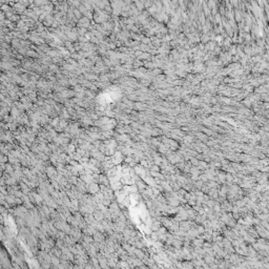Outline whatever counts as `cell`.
Wrapping results in <instances>:
<instances>
[{"label": "cell", "mask_w": 269, "mask_h": 269, "mask_svg": "<svg viewBox=\"0 0 269 269\" xmlns=\"http://www.w3.org/2000/svg\"><path fill=\"white\" fill-rule=\"evenodd\" d=\"M57 170L53 167V166H49V167H46V175H47V177H49L50 179H51V181L52 180H55V178H56V176H57Z\"/></svg>", "instance_id": "1"}, {"label": "cell", "mask_w": 269, "mask_h": 269, "mask_svg": "<svg viewBox=\"0 0 269 269\" xmlns=\"http://www.w3.org/2000/svg\"><path fill=\"white\" fill-rule=\"evenodd\" d=\"M93 239L95 242H103L104 241V235L98 231H96L93 234Z\"/></svg>", "instance_id": "2"}, {"label": "cell", "mask_w": 269, "mask_h": 269, "mask_svg": "<svg viewBox=\"0 0 269 269\" xmlns=\"http://www.w3.org/2000/svg\"><path fill=\"white\" fill-rule=\"evenodd\" d=\"M101 185H104V186H109V180L106 176H103V175H99V180H98Z\"/></svg>", "instance_id": "3"}, {"label": "cell", "mask_w": 269, "mask_h": 269, "mask_svg": "<svg viewBox=\"0 0 269 269\" xmlns=\"http://www.w3.org/2000/svg\"><path fill=\"white\" fill-rule=\"evenodd\" d=\"M137 187H138V190H139L140 193H142L147 186H146V183H145V182H143V181L140 180V181L137 182Z\"/></svg>", "instance_id": "4"}, {"label": "cell", "mask_w": 269, "mask_h": 269, "mask_svg": "<svg viewBox=\"0 0 269 269\" xmlns=\"http://www.w3.org/2000/svg\"><path fill=\"white\" fill-rule=\"evenodd\" d=\"M19 187H20L21 191H22L24 195H27V194L29 193V190H30V188H29L28 186H26V184H24V183H20Z\"/></svg>", "instance_id": "5"}, {"label": "cell", "mask_w": 269, "mask_h": 269, "mask_svg": "<svg viewBox=\"0 0 269 269\" xmlns=\"http://www.w3.org/2000/svg\"><path fill=\"white\" fill-rule=\"evenodd\" d=\"M203 243H204V241H203L201 238H199V239H193V245H195V246H197V247H202V246H203Z\"/></svg>", "instance_id": "6"}, {"label": "cell", "mask_w": 269, "mask_h": 269, "mask_svg": "<svg viewBox=\"0 0 269 269\" xmlns=\"http://www.w3.org/2000/svg\"><path fill=\"white\" fill-rule=\"evenodd\" d=\"M4 169H5L6 172L10 173V175H12L13 171H14V169H13V165H12L11 163H10V164H5V168H4Z\"/></svg>", "instance_id": "7"}, {"label": "cell", "mask_w": 269, "mask_h": 269, "mask_svg": "<svg viewBox=\"0 0 269 269\" xmlns=\"http://www.w3.org/2000/svg\"><path fill=\"white\" fill-rule=\"evenodd\" d=\"M150 171H160V168H159V165H153L152 167H150Z\"/></svg>", "instance_id": "8"}, {"label": "cell", "mask_w": 269, "mask_h": 269, "mask_svg": "<svg viewBox=\"0 0 269 269\" xmlns=\"http://www.w3.org/2000/svg\"><path fill=\"white\" fill-rule=\"evenodd\" d=\"M191 164H194V165H199V161H198L197 159H194V158H191Z\"/></svg>", "instance_id": "9"}, {"label": "cell", "mask_w": 269, "mask_h": 269, "mask_svg": "<svg viewBox=\"0 0 269 269\" xmlns=\"http://www.w3.org/2000/svg\"><path fill=\"white\" fill-rule=\"evenodd\" d=\"M9 127L11 130H15L16 129V124H9Z\"/></svg>", "instance_id": "10"}]
</instances>
